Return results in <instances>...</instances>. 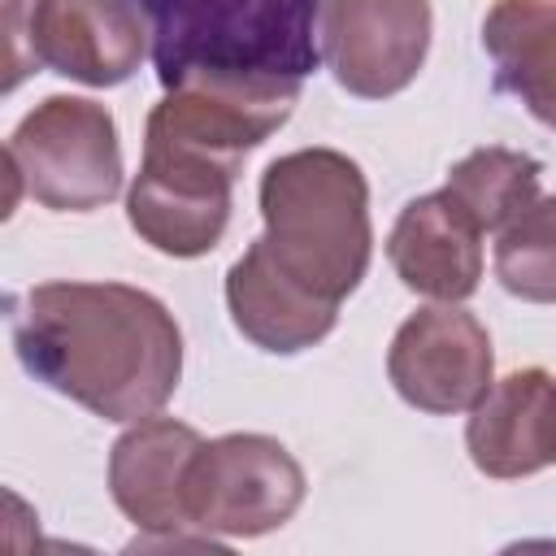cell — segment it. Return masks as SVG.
Returning a JSON list of instances; mask_svg holds the SVG:
<instances>
[{
  "instance_id": "1",
  "label": "cell",
  "mask_w": 556,
  "mask_h": 556,
  "mask_svg": "<svg viewBox=\"0 0 556 556\" xmlns=\"http://www.w3.org/2000/svg\"><path fill=\"white\" fill-rule=\"evenodd\" d=\"M13 348L26 374L104 421L161 413L182 378V330L174 313L130 282L30 287Z\"/></svg>"
},
{
  "instance_id": "2",
  "label": "cell",
  "mask_w": 556,
  "mask_h": 556,
  "mask_svg": "<svg viewBox=\"0 0 556 556\" xmlns=\"http://www.w3.org/2000/svg\"><path fill=\"white\" fill-rule=\"evenodd\" d=\"M261 248L308 295L343 304L374 256L369 182L339 148H295L261 174Z\"/></svg>"
},
{
  "instance_id": "3",
  "label": "cell",
  "mask_w": 556,
  "mask_h": 556,
  "mask_svg": "<svg viewBox=\"0 0 556 556\" xmlns=\"http://www.w3.org/2000/svg\"><path fill=\"white\" fill-rule=\"evenodd\" d=\"M165 96L148 113L143 135L169 139L191 152L239 165L243 152L265 143L300 100V78L287 70L252 65H182L165 70Z\"/></svg>"
},
{
  "instance_id": "4",
  "label": "cell",
  "mask_w": 556,
  "mask_h": 556,
  "mask_svg": "<svg viewBox=\"0 0 556 556\" xmlns=\"http://www.w3.org/2000/svg\"><path fill=\"white\" fill-rule=\"evenodd\" d=\"M304 491V469L278 439H200L182 473V517L213 539H261L300 513Z\"/></svg>"
},
{
  "instance_id": "5",
  "label": "cell",
  "mask_w": 556,
  "mask_h": 556,
  "mask_svg": "<svg viewBox=\"0 0 556 556\" xmlns=\"http://www.w3.org/2000/svg\"><path fill=\"white\" fill-rule=\"evenodd\" d=\"M22 187L52 213H96L122 191V139L104 104L87 96H48L9 143Z\"/></svg>"
},
{
  "instance_id": "6",
  "label": "cell",
  "mask_w": 556,
  "mask_h": 556,
  "mask_svg": "<svg viewBox=\"0 0 556 556\" xmlns=\"http://www.w3.org/2000/svg\"><path fill=\"white\" fill-rule=\"evenodd\" d=\"M239 165L143 135V161L126 191L130 230L161 256H204L230 222V187Z\"/></svg>"
},
{
  "instance_id": "7",
  "label": "cell",
  "mask_w": 556,
  "mask_h": 556,
  "mask_svg": "<svg viewBox=\"0 0 556 556\" xmlns=\"http://www.w3.org/2000/svg\"><path fill=\"white\" fill-rule=\"evenodd\" d=\"M434 13L430 0H321V61L348 96H400L426 65Z\"/></svg>"
},
{
  "instance_id": "8",
  "label": "cell",
  "mask_w": 556,
  "mask_h": 556,
  "mask_svg": "<svg viewBox=\"0 0 556 556\" xmlns=\"http://www.w3.org/2000/svg\"><path fill=\"white\" fill-rule=\"evenodd\" d=\"M495 352L486 326L460 304H430L400 321L387 348V378L395 395L430 417L469 413L491 387Z\"/></svg>"
},
{
  "instance_id": "9",
  "label": "cell",
  "mask_w": 556,
  "mask_h": 556,
  "mask_svg": "<svg viewBox=\"0 0 556 556\" xmlns=\"http://www.w3.org/2000/svg\"><path fill=\"white\" fill-rule=\"evenodd\" d=\"M195 447V426L156 413L130 421V430L117 434L109 452V495L139 530L130 547H222L213 534H187L191 526L182 517V473Z\"/></svg>"
},
{
  "instance_id": "10",
  "label": "cell",
  "mask_w": 556,
  "mask_h": 556,
  "mask_svg": "<svg viewBox=\"0 0 556 556\" xmlns=\"http://www.w3.org/2000/svg\"><path fill=\"white\" fill-rule=\"evenodd\" d=\"M39 65L83 87H117L148 61V26L130 0H35Z\"/></svg>"
},
{
  "instance_id": "11",
  "label": "cell",
  "mask_w": 556,
  "mask_h": 556,
  "mask_svg": "<svg viewBox=\"0 0 556 556\" xmlns=\"http://www.w3.org/2000/svg\"><path fill=\"white\" fill-rule=\"evenodd\" d=\"M552 417H556V395H552V374L543 365L491 378V387L469 404V421H465V447L473 469L500 482L547 469L556 460Z\"/></svg>"
},
{
  "instance_id": "12",
  "label": "cell",
  "mask_w": 556,
  "mask_h": 556,
  "mask_svg": "<svg viewBox=\"0 0 556 556\" xmlns=\"http://www.w3.org/2000/svg\"><path fill=\"white\" fill-rule=\"evenodd\" d=\"M387 261L408 291L434 304H460L482 282V230L447 191H430L400 208L387 235Z\"/></svg>"
},
{
  "instance_id": "13",
  "label": "cell",
  "mask_w": 556,
  "mask_h": 556,
  "mask_svg": "<svg viewBox=\"0 0 556 556\" xmlns=\"http://www.w3.org/2000/svg\"><path fill=\"white\" fill-rule=\"evenodd\" d=\"M226 308L235 330L269 356H295L321 343L339 321V308L295 287L265 256L261 239H252L243 256L226 269Z\"/></svg>"
},
{
  "instance_id": "14",
  "label": "cell",
  "mask_w": 556,
  "mask_h": 556,
  "mask_svg": "<svg viewBox=\"0 0 556 556\" xmlns=\"http://www.w3.org/2000/svg\"><path fill=\"white\" fill-rule=\"evenodd\" d=\"M482 48L495 61V87L517 96L534 122L552 126L556 104V4L495 0L482 17Z\"/></svg>"
},
{
  "instance_id": "15",
  "label": "cell",
  "mask_w": 556,
  "mask_h": 556,
  "mask_svg": "<svg viewBox=\"0 0 556 556\" xmlns=\"http://www.w3.org/2000/svg\"><path fill=\"white\" fill-rule=\"evenodd\" d=\"M443 191L482 235H495L543 195V165L517 148H473L447 169Z\"/></svg>"
},
{
  "instance_id": "16",
  "label": "cell",
  "mask_w": 556,
  "mask_h": 556,
  "mask_svg": "<svg viewBox=\"0 0 556 556\" xmlns=\"http://www.w3.org/2000/svg\"><path fill=\"white\" fill-rule=\"evenodd\" d=\"M495 278L530 304L556 300V200L539 195L521 217L495 230Z\"/></svg>"
},
{
  "instance_id": "17",
  "label": "cell",
  "mask_w": 556,
  "mask_h": 556,
  "mask_svg": "<svg viewBox=\"0 0 556 556\" xmlns=\"http://www.w3.org/2000/svg\"><path fill=\"white\" fill-rule=\"evenodd\" d=\"M30 4L35 0H0V96L17 91L39 70L30 43Z\"/></svg>"
},
{
  "instance_id": "18",
  "label": "cell",
  "mask_w": 556,
  "mask_h": 556,
  "mask_svg": "<svg viewBox=\"0 0 556 556\" xmlns=\"http://www.w3.org/2000/svg\"><path fill=\"white\" fill-rule=\"evenodd\" d=\"M39 539V513L26 495L0 486V552H35Z\"/></svg>"
},
{
  "instance_id": "19",
  "label": "cell",
  "mask_w": 556,
  "mask_h": 556,
  "mask_svg": "<svg viewBox=\"0 0 556 556\" xmlns=\"http://www.w3.org/2000/svg\"><path fill=\"white\" fill-rule=\"evenodd\" d=\"M22 169H17V161H13V152L9 148H0V226L17 213V204H22Z\"/></svg>"
}]
</instances>
